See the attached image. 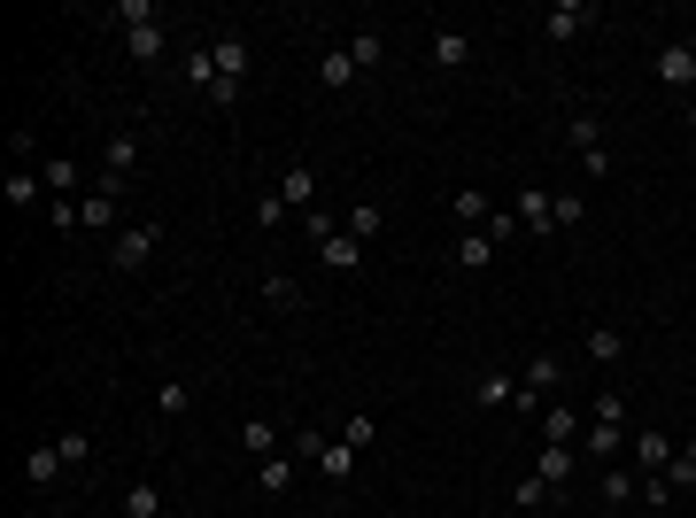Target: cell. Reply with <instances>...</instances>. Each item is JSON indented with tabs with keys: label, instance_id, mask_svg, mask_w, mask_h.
I'll return each instance as SVG.
<instances>
[{
	"label": "cell",
	"instance_id": "cell-38",
	"mask_svg": "<svg viewBox=\"0 0 696 518\" xmlns=\"http://www.w3.org/2000/svg\"><path fill=\"white\" fill-rule=\"evenodd\" d=\"M665 480H673V487H696V434L673 449V472H665Z\"/></svg>",
	"mask_w": 696,
	"mask_h": 518
},
{
	"label": "cell",
	"instance_id": "cell-3",
	"mask_svg": "<svg viewBox=\"0 0 696 518\" xmlns=\"http://www.w3.org/2000/svg\"><path fill=\"white\" fill-rule=\"evenodd\" d=\"M557 387H565V357H557V349L527 357V372H518V410H550Z\"/></svg>",
	"mask_w": 696,
	"mask_h": 518
},
{
	"label": "cell",
	"instance_id": "cell-17",
	"mask_svg": "<svg viewBox=\"0 0 696 518\" xmlns=\"http://www.w3.org/2000/svg\"><path fill=\"white\" fill-rule=\"evenodd\" d=\"M70 465H62V449L55 442H39V449H24V487H55Z\"/></svg>",
	"mask_w": 696,
	"mask_h": 518
},
{
	"label": "cell",
	"instance_id": "cell-5",
	"mask_svg": "<svg viewBox=\"0 0 696 518\" xmlns=\"http://www.w3.org/2000/svg\"><path fill=\"white\" fill-rule=\"evenodd\" d=\"M155 248H163V225H155V217L124 225V232L109 240V272H147V264H155Z\"/></svg>",
	"mask_w": 696,
	"mask_h": 518
},
{
	"label": "cell",
	"instance_id": "cell-32",
	"mask_svg": "<svg viewBox=\"0 0 696 518\" xmlns=\"http://www.w3.org/2000/svg\"><path fill=\"white\" fill-rule=\"evenodd\" d=\"M155 410H163V418H187V410H194V387H187V380H155Z\"/></svg>",
	"mask_w": 696,
	"mask_h": 518
},
{
	"label": "cell",
	"instance_id": "cell-7",
	"mask_svg": "<svg viewBox=\"0 0 696 518\" xmlns=\"http://www.w3.org/2000/svg\"><path fill=\"white\" fill-rule=\"evenodd\" d=\"M588 24H596V0H557V9L542 16V39H550V47H565V39H580Z\"/></svg>",
	"mask_w": 696,
	"mask_h": 518
},
{
	"label": "cell",
	"instance_id": "cell-46",
	"mask_svg": "<svg viewBox=\"0 0 696 518\" xmlns=\"http://www.w3.org/2000/svg\"><path fill=\"white\" fill-rule=\"evenodd\" d=\"M681 47H688V55H696V32H688V39H681Z\"/></svg>",
	"mask_w": 696,
	"mask_h": 518
},
{
	"label": "cell",
	"instance_id": "cell-16",
	"mask_svg": "<svg viewBox=\"0 0 696 518\" xmlns=\"http://www.w3.org/2000/svg\"><path fill=\"white\" fill-rule=\"evenodd\" d=\"M449 217H457L465 232H488V217H495V202H488L480 186H457V194H449Z\"/></svg>",
	"mask_w": 696,
	"mask_h": 518
},
{
	"label": "cell",
	"instance_id": "cell-28",
	"mask_svg": "<svg viewBox=\"0 0 696 518\" xmlns=\"http://www.w3.org/2000/svg\"><path fill=\"white\" fill-rule=\"evenodd\" d=\"M542 442H565V449L580 442V418H573V402H550V410H542Z\"/></svg>",
	"mask_w": 696,
	"mask_h": 518
},
{
	"label": "cell",
	"instance_id": "cell-22",
	"mask_svg": "<svg viewBox=\"0 0 696 518\" xmlns=\"http://www.w3.org/2000/svg\"><path fill=\"white\" fill-rule=\"evenodd\" d=\"M535 480L565 487V480H573V449H565V442H542V449H535Z\"/></svg>",
	"mask_w": 696,
	"mask_h": 518
},
{
	"label": "cell",
	"instance_id": "cell-41",
	"mask_svg": "<svg viewBox=\"0 0 696 518\" xmlns=\"http://www.w3.org/2000/svg\"><path fill=\"white\" fill-rule=\"evenodd\" d=\"M348 47H357V62H364V70H380V55H387V39H380V32H357Z\"/></svg>",
	"mask_w": 696,
	"mask_h": 518
},
{
	"label": "cell",
	"instance_id": "cell-42",
	"mask_svg": "<svg viewBox=\"0 0 696 518\" xmlns=\"http://www.w3.org/2000/svg\"><path fill=\"white\" fill-rule=\"evenodd\" d=\"M580 217H588V202L580 194H557V232H580Z\"/></svg>",
	"mask_w": 696,
	"mask_h": 518
},
{
	"label": "cell",
	"instance_id": "cell-45",
	"mask_svg": "<svg viewBox=\"0 0 696 518\" xmlns=\"http://www.w3.org/2000/svg\"><path fill=\"white\" fill-rule=\"evenodd\" d=\"M688 132H696V101H688Z\"/></svg>",
	"mask_w": 696,
	"mask_h": 518
},
{
	"label": "cell",
	"instance_id": "cell-43",
	"mask_svg": "<svg viewBox=\"0 0 696 518\" xmlns=\"http://www.w3.org/2000/svg\"><path fill=\"white\" fill-rule=\"evenodd\" d=\"M47 225H55V232H77L85 209H77V202H47Z\"/></svg>",
	"mask_w": 696,
	"mask_h": 518
},
{
	"label": "cell",
	"instance_id": "cell-26",
	"mask_svg": "<svg viewBox=\"0 0 696 518\" xmlns=\"http://www.w3.org/2000/svg\"><path fill=\"white\" fill-rule=\"evenodd\" d=\"M55 449H62V465L85 480V472H94V434H77V425H70V434H55Z\"/></svg>",
	"mask_w": 696,
	"mask_h": 518
},
{
	"label": "cell",
	"instance_id": "cell-40",
	"mask_svg": "<svg viewBox=\"0 0 696 518\" xmlns=\"http://www.w3.org/2000/svg\"><path fill=\"white\" fill-rule=\"evenodd\" d=\"M673 495H681V487H673V480H665V472H643V503H650V510H665V503H673Z\"/></svg>",
	"mask_w": 696,
	"mask_h": 518
},
{
	"label": "cell",
	"instance_id": "cell-31",
	"mask_svg": "<svg viewBox=\"0 0 696 518\" xmlns=\"http://www.w3.org/2000/svg\"><path fill=\"white\" fill-rule=\"evenodd\" d=\"M488 264H495V240L488 232H465L457 240V272H488Z\"/></svg>",
	"mask_w": 696,
	"mask_h": 518
},
{
	"label": "cell",
	"instance_id": "cell-30",
	"mask_svg": "<svg viewBox=\"0 0 696 518\" xmlns=\"http://www.w3.org/2000/svg\"><path fill=\"white\" fill-rule=\"evenodd\" d=\"M124 518H163V487L155 480H132L124 487Z\"/></svg>",
	"mask_w": 696,
	"mask_h": 518
},
{
	"label": "cell",
	"instance_id": "cell-23",
	"mask_svg": "<svg viewBox=\"0 0 696 518\" xmlns=\"http://www.w3.org/2000/svg\"><path fill=\"white\" fill-rule=\"evenodd\" d=\"M39 179H47V202H70V194H77V162H70V155H47Z\"/></svg>",
	"mask_w": 696,
	"mask_h": 518
},
{
	"label": "cell",
	"instance_id": "cell-6",
	"mask_svg": "<svg viewBox=\"0 0 696 518\" xmlns=\"http://www.w3.org/2000/svg\"><path fill=\"white\" fill-rule=\"evenodd\" d=\"M511 217H518V232H542V240H550V232H557V194H550V186H518V194H511Z\"/></svg>",
	"mask_w": 696,
	"mask_h": 518
},
{
	"label": "cell",
	"instance_id": "cell-29",
	"mask_svg": "<svg viewBox=\"0 0 696 518\" xmlns=\"http://www.w3.org/2000/svg\"><path fill=\"white\" fill-rule=\"evenodd\" d=\"M179 70H187V85H194V94H217V55H209V39H202Z\"/></svg>",
	"mask_w": 696,
	"mask_h": 518
},
{
	"label": "cell",
	"instance_id": "cell-10",
	"mask_svg": "<svg viewBox=\"0 0 696 518\" xmlns=\"http://www.w3.org/2000/svg\"><path fill=\"white\" fill-rule=\"evenodd\" d=\"M279 202L302 209V217L317 209V170H310V162H287V170H279Z\"/></svg>",
	"mask_w": 696,
	"mask_h": 518
},
{
	"label": "cell",
	"instance_id": "cell-24",
	"mask_svg": "<svg viewBox=\"0 0 696 518\" xmlns=\"http://www.w3.org/2000/svg\"><path fill=\"white\" fill-rule=\"evenodd\" d=\"M340 442L357 449V457H372V449H380V418H372V410H348V425H340Z\"/></svg>",
	"mask_w": 696,
	"mask_h": 518
},
{
	"label": "cell",
	"instance_id": "cell-15",
	"mask_svg": "<svg viewBox=\"0 0 696 518\" xmlns=\"http://www.w3.org/2000/svg\"><path fill=\"white\" fill-rule=\"evenodd\" d=\"M635 472H673V434L643 425V434H635Z\"/></svg>",
	"mask_w": 696,
	"mask_h": 518
},
{
	"label": "cell",
	"instance_id": "cell-12",
	"mask_svg": "<svg viewBox=\"0 0 696 518\" xmlns=\"http://www.w3.org/2000/svg\"><path fill=\"white\" fill-rule=\"evenodd\" d=\"M317 77H325V85H357V77H364V62H357V47H348V39H333V47L317 55Z\"/></svg>",
	"mask_w": 696,
	"mask_h": 518
},
{
	"label": "cell",
	"instance_id": "cell-27",
	"mask_svg": "<svg viewBox=\"0 0 696 518\" xmlns=\"http://www.w3.org/2000/svg\"><path fill=\"white\" fill-rule=\"evenodd\" d=\"M77 209H85V232H124V225H117V217H124V202H109V194H85Z\"/></svg>",
	"mask_w": 696,
	"mask_h": 518
},
{
	"label": "cell",
	"instance_id": "cell-39",
	"mask_svg": "<svg viewBox=\"0 0 696 518\" xmlns=\"http://www.w3.org/2000/svg\"><path fill=\"white\" fill-rule=\"evenodd\" d=\"M596 425H627V395H620V387L596 395Z\"/></svg>",
	"mask_w": 696,
	"mask_h": 518
},
{
	"label": "cell",
	"instance_id": "cell-4",
	"mask_svg": "<svg viewBox=\"0 0 696 518\" xmlns=\"http://www.w3.org/2000/svg\"><path fill=\"white\" fill-rule=\"evenodd\" d=\"M209 55H217V94H209V101L232 109V101H240V85H248V39H240V32H217Z\"/></svg>",
	"mask_w": 696,
	"mask_h": 518
},
{
	"label": "cell",
	"instance_id": "cell-18",
	"mask_svg": "<svg viewBox=\"0 0 696 518\" xmlns=\"http://www.w3.org/2000/svg\"><path fill=\"white\" fill-rule=\"evenodd\" d=\"M101 170L132 179V170H140V132H109V140H101Z\"/></svg>",
	"mask_w": 696,
	"mask_h": 518
},
{
	"label": "cell",
	"instance_id": "cell-1",
	"mask_svg": "<svg viewBox=\"0 0 696 518\" xmlns=\"http://www.w3.org/2000/svg\"><path fill=\"white\" fill-rule=\"evenodd\" d=\"M117 24H124V55H132L140 70H155V62H163V9H155V0H124Z\"/></svg>",
	"mask_w": 696,
	"mask_h": 518
},
{
	"label": "cell",
	"instance_id": "cell-33",
	"mask_svg": "<svg viewBox=\"0 0 696 518\" xmlns=\"http://www.w3.org/2000/svg\"><path fill=\"white\" fill-rule=\"evenodd\" d=\"M596 495L612 503V510H627L635 503V472H620V465H603V480H596Z\"/></svg>",
	"mask_w": 696,
	"mask_h": 518
},
{
	"label": "cell",
	"instance_id": "cell-13",
	"mask_svg": "<svg viewBox=\"0 0 696 518\" xmlns=\"http://www.w3.org/2000/svg\"><path fill=\"white\" fill-rule=\"evenodd\" d=\"M580 357H588V364H620V357H627V333H620V325H588V333H580Z\"/></svg>",
	"mask_w": 696,
	"mask_h": 518
},
{
	"label": "cell",
	"instance_id": "cell-11",
	"mask_svg": "<svg viewBox=\"0 0 696 518\" xmlns=\"http://www.w3.org/2000/svg\"><path fill=\"white\" fill-rule=\"evenodd\" d=\"M425 55H433V70H465V62H472V32L442 24V32H433V47H425Z\"/></svg>",
	"mask_w": 696,
	"mask_h": 518
},
{
	"label": "cell",
	"instance_id": "cell-21",
	"mask_svg": "<svg viewBox=\"0 0 696 518\" xmlns=\"http://www.w3.org/2000/svg\"><path fill=\"white\" fill-rule=\"evenodd\" d=\"M317 255H325L333 272H364V240H348V232H325V240H317Z\"/></svg>",
	"mask_w": 696,
	"mask_h": 518
},
{
	"label": "cell",
	"instance_id": "cell-37",
	"mask_svg": "<svg viewBox=\"0 0 696 518\" xmlns=\"http://www.w3.org/2000/svg\"><path fill=\"white\" fill-rule=\"evenodd\" d=\"M264 302H272V310H295V302H302L295 272H264Z\"/></svg>",
	"mask_w": 696,
	"mask_h": 518
},
{
	"label": "cell",
	"instance_id": "cell-19",
	"mask_svg": "<svg viewBox=\"0 0 696 518\" xmlns=\"http://www.w3.org/2000/svg\"><path fill=\"white\" fill-rule=\"evenodd\" d=\"M240 449H248L255 465L279 457V425H272V418H240Z\"/></svg>",
	"mask_w": 696,
	"mask_h": 518
},
{
	"label": "cell",
	"instance_id": "cell-9",
	"mask_svg": "<svg viewBox=\"0 0 696 518\" xmlns=\"http://www.w3.org/2000/svg\"><path fill=\"white\" fill-rule=\"evenodd\" d=\"M472 402H480V410H518V380H511L503 364H488V372L472 380Z\"/></svg>",
	"mask_w": 696,
	"mask_h": 518
},
{
	"label": "cell",
	"instance_id": "cell-2",
	"mask_svg": "<svg viewBox=\"0 0 696 518\" xmlns=\"http://www.w3.org/2000/svg\"><path fill=\"white\" fill-rule=\"evenodd\" d=\"M295 457H310V465H317L333 487H340V480H357V465H364V457L348 449V442H325L317 425H302V434H295Z\"/></svg>",
	"mask_w": 696,
	"mask_h": 518
},
{
	"label": "cell",
	"instance_id": "cell-34",
	"mask_svg": "<svg viewBox=\"0 0 696 518\" xmlns=\"http://www.w3.org/2000/svg\"><path fill=\"white\" fill-rule=\"evenodd\" d=\"M380 225H387V209H372V202H357V209L340 217V232H348V240H380Z\"/></svg>",
	"mask_w": 696,
	"mask_h": 518
},
{
	"label": "cell",
	"instance_id": "cell-44",
	"mask_svg": "<svg viewBox=\"0 0 696 518\" xmlns=\"http://www.w3.org/2000/svg\"><path fill=\"white\" fill-rule=\"evenodd\" d=\"M302 232H310V240H325V232H340V217H333V209H325V202H317V209H310V217H302Z\"/></svg>",
	"mask_w": 696,
	"mask_h": 518
},
{
	"label": "cell",
	"instance_id": "cell-35",
	"mask_svg": "<svg viewBox=\"0 0 696 518\" xmlns=\"http://www.w3.org/2000/svg\"><path fill=\"white\" fill-rule=\"evenodd\" d=\"M511 503H518V510H542V503H557V487L527 472V480H511Z\"/></svg>",
	"mask_w": 696,
	"mask_h": 518
},
{
	"label": "cell",
	"instance_id": "cell-25",
	"mask_svg": "<svg viewBox=\"0 0 696 518\" xmlns=\"http://www.w3.org/2000/svg\"><path fill=\"white\" fill-rule=\"evenodd\" d=\"M658 77H665V85H696V55H688L681 39H673V47H658Z\"/></svg>",
	"mask_w": 696,
	"mask_h": 518
},
{
	"label": "cell",
	"instance_id": "cell-36",
	"mask_svg": "<svg viewBox=\"0 0 696 518\" xmlns=\"http://www.w3.org/2000/svg\"><path fill=\"white\" fill-rule=\"evenodd\" d=\"M255 480H264V495H287V487H295V457H264V465H255Z\"/></svg>",
	"mask_w": 696,
	"mask_h": 518
},
{
	"label": "cell",
	"instance_id": "cell-8",
	"mask_svg": "<svg viewBox=\"0 0 696 518\" xmlns=\"http://www.w3.org/2000/svg\"><path fill=\"white\" fill-rule=\"evenodd\" d=\"M565 140L580 147V162L596 170V179H603V170H612V155H603V124H596V109H573V124H565Z\"/></svg>",
	"mask_w": 696,
	"mask_h": 518
},
{
	"label": "cell",
	"instance_id": "cell-14",
	"mask_svg": "<svg viewBox=\"0 0 696 518\" xmlns=\"http://www.w3.org/2000/svg\"><path fill=\"white\" fill-rule=\"evenodd\" d=\"M9 209H47V179L32 162H9Z\"/></svg>",
	"mask_w": 696,
	"mask_h": 518
},
{
	"label": "cell",
	"instance_id": "cell-20",
	"mask_svg": "<svg viewBox=\"0 0 696 518\" xmlns=\"http://www.w3.org/2000/svg\"><path fill=\"white\" fill-rule=\"evenodd\" d=\"M580 449H588V457H603V465H612V457L627 449V425H596V418H588V425H580Z\"/></svg>",
	"mask_w": 696,
	"mask_h": 518
}]
</instances>
